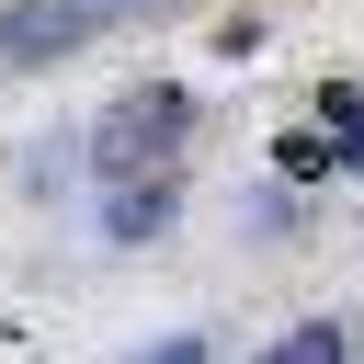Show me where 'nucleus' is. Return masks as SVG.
I'll list each match as a JSON object with an SVG mask.
<instances>
[{
	"label": "nucleus",
	"instance_id": "2",
	"mask_svg": "<svg viewBox=\"0 0 364 364\" xmlns=\"http://www.w3.org/2000/svg\"><path fill=\"white\" fill-rule=\"evenodd\" d=\"M125 11H136V0H11V11H0V57H23V68H34V57H68L80 34L125 23Z\"/></svg>",
	"mask_w": 364,
	"mask_h": 364
},
{
	"label": "nucleus",
	"instance_id": "3",
	"mask_svg": "<svg viewBox=\"0 0 364 364\" xmlns=\"http://www.w3.org/2000/svg\"><path fill=\"white\" fill-rule=\"evenodd\" d=\"M262 364H341V330H330V318H307V330H284Z\"/></svg>",
	"mask_w": 364,
	"mask_h": 364
},
{
	"label": "nucleus",
	"instance_id": "5",
	"mask_svg": "<svg viewBox=\"0 0 364 364\" xmlns=\"http://www.w3.org/2000/svg\"><path fill=\"white\" fill-rule=\"evenodd\" d=\"M330 159L364 171V102H341V91H330Z\"/></svg>",
	"mask_w": 364,
	"mask_h": 364
},
{
	"label": "nucleus",
	"instance_id": "4",
	"mask_svg": "<svg viewBox=\"0 0 364 364\" xmlns=\"http://www.w3.org/2000/svg\"><path fill=\"white\" fill-rule=\"evenodd\" d=\"M171 216V182H148V193H114V239H148Z\"/></svg>",
	"mask_w": 364,
	"mask_h": 364
},
{
	"label": "nucleus",
	"instance_id": "1",
	"mask_svg": "<svg viewBox=\"0 0 364 364\" xmlns=\"http://www.w3.org/2000/svg\"><path fill=\"white\" fill-rule=\"evenodd\" d=\"M182 125H193V102H182V91H136V102H114V114H102V136H91V171H102L114 193H136V171L159 182V159L182 148Z\"/></svg>",
	"mask_w": 364,
	"mask_h": 364
},
{
	"label": "nucleus",
	"instance_id": "6",
	"mask_svg": "<svg viewBox=\"0 0 364 364\" xmlns=\"http://www.w3.org/2000/svg\"><path fill=\"white\" fill-rule=\"evenodd\" d=\"M136 364H205V353H193V341H159V353H136Z\"/></svg>",
	"mask_w": 364,
	"mask_h": 364
}]
</instances>
